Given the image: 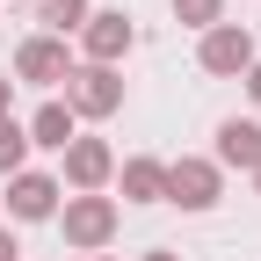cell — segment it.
<instances>
[{
    "label": "cell",
    "mask_w": 261,
    "mask_h": 261,
    "mask_svg": "<svg viewBox=\"0 0 261 261\" xmlns=\"http://www.w3.org/2000/svg\"><path fill=\"white\" fill-rule=\"evenodd\" d=\"M203 58L218 65V73H232V65H247V37H240V29H218V37L203 44Z\"/></svg>",
    "instance_id": "6da1fadb"
},
{
    "label": "cell",
    "mask_w": 261,
    "mask_h": 261,
    "mask_svg": "<svg viewBox=\"0 0 261 261\" xmlns=\"http://www.w3.org/2000/svg\"><path fill=\"white\" fill-rule=\"evenodd\" d=\"M15 211H22V218H44V211H51V181H37V174L15 181Z\"/></svg>",
    "instance_id": "7a4b0ae2"
},
{
    "label": "cell",
    "mask_w": 261,
    "mask_h": 261,
    "mask_svg": "<svg viewBox=\"0 0 261 261\" xmlns=\"http://www.w3.org/2000/svg\"><path fill=\"white\" fill-rule=\"evenodd\" d=\"M225 160H261V130L254 123H225Z\"/></svg>",
    "instance_id": "3957f363"
},
{
    "label": "cell",
    "mask_w": 261,
    "mask_h": 261,
    "mask_svg": "<svg viewBox=\"0 0 261 261\" xmlns=\"http://www.w3.org/2000/svg\"><path fill=\"white\" fill-rule=\"evenodd\" d=\"M22 73H29V80H51V73H58V44H29V51H22Z\"/></svg>",
    "instance_id": "277c9868"
},
{
    "label": "cell",
    "mask_w": 261,
    "mask_h": 261,
    "mask_svg": "<svg viewBox=\"0 0 261 261\" xmlns=\"http://www.w3.org/2000/svg\"><path fill=\"white\" fill-rule=\"evenodd\" d=\"M174 196H181V203H211V174L203 167H181L174 174Z\"/></svg>",
    "instance_id": "5b68a950"
},
{
    "label": "cell",
    "mask_w": 261,
    "mask_h": 261,
    "mask_svg": "<svg viewBox=\"0 0 261 261\" xmlns=\"http://www.w3.org/2000/svg\"><path fill=\"white\" fill-rule=\"evenodd\" d=\"M73 232H80V240H102V232H109V211H102V203L73 211Z\"/></svg>",
    "instance_id": "8992f818"
},
{
    "label": "cell",
    "mask_w": 261,
    "mask_h": 261,
    "mask_svg": "<svg viewBox=\"0 0 261 261\" xmlns=\"http://www.w3.org/2000/svg\"><path fill=\"white\" fill-rule=\"evenodd\" d=\"M80 102H87V109H109V102H116V87H109V73H87V87H80Z\"/></svg>",
    "instance_id": "52a82bcc"
},
{
    "label": "cell",
    "mask_w": 261,
    "mask_h": 261,
    "mask_svg": "<svg viewBox=\"0 0 261 261\" xmlns=\"http://www.w3.org/2000/svg\"><path fill=\"white\" fill-rule=\"evenodd\" d=\"M102 167H109V160H102V145H80V152H73V174H80V181H94Z\"/></svg>",
    "instance_id": "ba28073f"
},
{
    "label": "cell",
    "mask_w": 261,
    "mask_h": 261,
    "mask_svg": "<svg viewBox=\"0 0 261 261\" xmlns=\"http://www.w3.org/2000/svg\"><path fill=\"white\" fill-rule=\"evenodd\" d=\"M37 138H44V145H65V109H44V116H37Z\"/></svg>",
    "instance_id": "9c48e42d"
},
{
    "label": "cell",
    "mask_w": 261,
    "mask_h": 261,
    "mask_svg": "<svg viewBox=\"0 0 261 261\" xmlns=\"http://www.w3.org/2000/svg\"><path fill=\"white\" fill-rule=\"evenodd\" d=\"M15 160H22V130L0 116V167H15Z\"/></svg>",
    "instance_id": "30bf717a"
},
{
    "label": "cell",
    "mask_w": 261,
    "mask_h": 261,
    "mask_svg": "<svg viewBox=\"0 0 261 261\" xmlns=\"http://www.w3.org/2000/svg\"><path fill=\"white\" fill-rule=\"evenodd\" d=\"M116 44H130V29H123V22H102V29H94V51H102V58H109Z\"/></svg>",
    "instance_id": "8fae6325"
},
{
    "label": "cell",
    "mask_w": 261,
    "mask_h": 261,
    "mask_svg": "<svg viewBox=\"0 0 261 261\" xmlns=\"http://www.w3.org/2000/svg\"><path fill=\"white\" fill-rule=\"evenodd\" d=\"M44 22H58V29L80 22V0H44Z\"/></svg>",
    "instance_id": "7c38bea8"
},
{
    "label": "cell",
    "mask_w": 261,
    "mask_h": 261,
    "mask_svg": "<svg viewBox=\"0 0 261 261\" xmlns=\"http://www.w3.org/2000/svg\"><path fill=\"white\" fill-rule=\"evenodd\" d=\"M189 8H196V15H211V0H189Z\"/></svg>",
    "instance_id": "4fadbf2b"
},
{
    "label": "cell",
    "mask_w": 261,
    "mask_h": 261,
    "mask_svg": "<svg viewBox=\"0 0 261 261\" xmlns=\"http://www.w3.org/2000/svg\"><path fill=\"white\" fill-rule=\"evenodd\" d=\"M0 261H15V247H8V240H0Z\"/></svg>",
    "instance_id": "5bb4252c"
},
{
    "label": "cell",
    "mask_w": 261,
    "mask_h": 261,
    "mask_svg": "<svg viewBox=\"0 0 261 261\" xmlns=\"http://www.w3.org/2000/svg\"><path fill=\"white\" fill-rule=\"evenodd\" d=\"M254 94H261V73H254Z\"/></svg>",
    "instance_id": "9a60e30c"
}]
</instances>
